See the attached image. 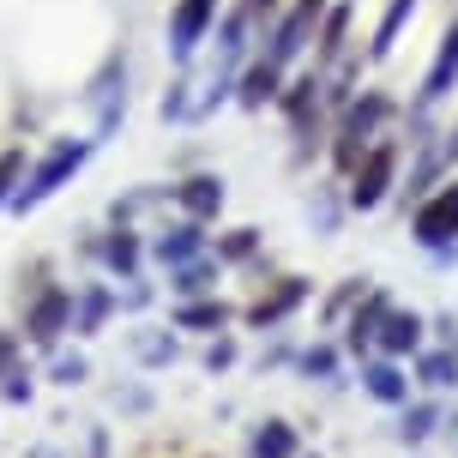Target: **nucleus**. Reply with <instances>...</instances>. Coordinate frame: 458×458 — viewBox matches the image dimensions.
I'll use <instances>...</instances> for the list:
<instances>
[{
    "label": "nucleus",
    "instance_id": "f257e3e1",
    "mask_svg": "<svg viewBox=\"0 0 458 458\" xmlns=\"http://www.w3.org/2000/svg\"><path fill=\"white\" fill-rule=\"evenodd\" d=\"M91 145H97V139H55V145H48V157L19 182V193H13V211H37L43 199H55V193H61V187H67L72 175L85 169Z\"/></svg>",
    "mask_w": 458,
    "mask_h": 458
},
{
    "label": "nucleus",
    "instance_id": "f03ea898",
    "mask_svg": "<svg viewBox=\"0 0 458 458\" xmlns=\"http://www.w3.org/2000/svg\"><path fill=\"white\" fill-rule=\"evenodd\" d=\"M314 24H320V0H296L284 19H277V30L266 37V48H259V61H272L277 72L296 61L301 48H308V37H314Z\"/></svg>",
    "mask_w": 458,
    "mask_h": 458
},
{
    "label": "nucleus",
    "instance_id": "7ed1b4c3",
    "mask_svg": "<svg viewBox=\"0 0 458 458\" xmlns=\"http://www.w3.org/2000/svg\"><path fill=\"white\" fill-rule=\"evenodd\" d=\"M211 24H217V0H175V13H169V61H193L199 43L211 37Z\"/></svg>",
    "mask_w": 458,
    "mask_h": 458
},
{
    "label": "nucleus",
    "instance_id": "20e7f679",
    "mask_svg": "<svg viewBox=\"0 0 458 458\" xmlns=\"http://www.w3.org/2000/svg\"><path fill=\"white\" fill-rule=\"evenodd\" d=\"M392 169H398V151H392V145H374V151L356 163L350 206H356V211H374V206H380V199H386V187H392Z\"/></svg>",
    "mask_w": 458,
    "mask_h": 458
},
{
    "label": "nucleus",
    "instance_id": "39448f33",
    "mask_svg": "<svg viewBox=\"0 0 458 458\" xmlns=\"http://www.w3.org/2000/svg\"><path fill=\"white\" fill-rule=\"evenodd\" d=\"M458 235V182L428 193L422 206H416V242H428V248H446Z\"/></svg>",
    "mask_w": 458,
    "mask_h": 458
},
{
    "label": "nucleus",
    "instance_id": "423d86ee",
    "mask_svg": "<svg viewBox=\"0 0 458 458\" xmlns=\"http://www.w3.org/2000/svg\"><path fill=\"white\" fill-rule=\"evenodd\" d=\"M72 326V290H43L24 314V338L30 344H55Z\"/></svg>",
    "mask_w": 458,
    "mask_h": 458
},
{
    "label": "nucleus",
    "instance_id": "0eeeda50",
    "mask_svg": "<svg viewBox=\"0 0 458 458\" xmlns=\"http://www.w3.org/2000/svg\"><path fill=\"white\" fill-rule=\"evenodd\" d=\"M175 206H182L193 224H211V217L224 211V182H217V175H193V182L175 187Z\"/></svg>",
    "mask_w": 458,
    "mask_h": 458
},
{
    "label": "nucleus",
    "instance_id": "6e6552de",
    "mask_svg": "<svg viewBox=\"0 0 458 458\" xmlns=\"http://www.w3.org/2000/svg\"><path fill=\"white\" fill-rule=\"evenodd\" d=\"M453 85H458V24L440 37V55H435V67H428V79H422V103L453 97Z\"/></svg>",
    "mask_w": 458,
    "mask_h": 458
},
{
    "label": "nucleus",
    "instance_id": "1a4fd4ad",
    "mask_svg": "<svg viewBox=\"0 0 458 458\" xmlns=\"http://www.w3.org/2000/svg\"><path fill=\"white\" fill-rule=\"evenodd\" d=\"M199 253H206V235H199V224H193V217L157 235V259L169 266V272H175V266H187V259H199Z\"/></svg>",
    "mask_w": 458,
    "mask_h": 458
},
{
    "label": "nucleus",
    "instance_id": "9d476101",
    "mask_svg": "<svg viewBox=\"0 0 458 458\" xmlns=\"http://www.w3.org/2000/svg\"><path fill=\"white\" fill-rule=\"evenodd\" d=\"M380 114H386V97H368V103H356V109H350V121H344V145H338L344 163H356V145L380 127Z\"/></svg>",
    "mask_w": 458,
    "mask_h": 458
},
{
    "label": "nucleus",
    "instance_id": "9b49d317",
    "mask_svg": "<svg viewBox=\"0 0 458 458\" xmlns=\"http://www.w3.org/2000/svg\"><path fill=\"white\" fill-rule=\"evenodd\" d=\"M416 338H422V320L404 314V308H386V320H380V338H374V344H380L386 356H411Z\"/></svg>",
    "mask_w": 458,
    "mask_h": 458
},
{
    "label": "nucleus",
    "instance_id": "f8f14e48",
    "mask_svg": "<svg viewBox=\"0 0 458 458\" xmlns=\"http://www.w3.org/2000/svg\"><path fill=\"white\" fill-rule=\"evenodd\" d=\"M301 296H308V290H301V277H284V290H277V296H266V301H253V308H248V320L253 326H277Z\"/></svg>",
    "mask_w": 458,
    "mask_h": 458
},
{
    "label": "nucleus",
    "instance_id": "ddd939ff",
    "mask_svg": "<svg viewBox=\"0 0 458 458\" xmlns=\"http://www.w3.org/2000/svg\"><path fill=\"white\" fill-rule=\"evenodd\" d=\"M277 79H284V72H277L272 61H253V67L242 72V103H248V109H266L277 97Z\"/></svg>",
    "mask_w": 458,
    "mask_h": 458
},
{
    "label": "nucleus",
    "instance_id": "4468645a",
    "mask_svg": "<svg viewBox=\"0 0 458 458\" xmlns=\"http://www.w3.org/2000/svg\"><path fill=\"white\" fill-rule=\"evenodd\" d=\"M362 380H368V392H374L380 404H404V398H411V380H404V374H398L392 362H374Z\"/></svg>",
    "mask_w": 458,
    "mask_h": 458
},
{
    "label": "nucleus",
    "instance_id": "2eb2a0df",
    "mask_svg": "<svg viewBox=\"0 0 458 458\" xmlns=\"http://www.w3.org/2000/svg\"><path fill=\"white\" fill-rule=\"evenodd\" d=\"M416 13V0H392L386 19H380V30H374V43H368V55L380 61V55H392V43H398V30H404V19Z\"/></svg>",
    "mask_w": 458,
    "mask_h": 458
},
{
    "label": "nucleus",
    "instance_id": "dca6fc26",
    "mask_svg": "<svg viewBox=\"0 0 458 458\" xmlns=\"http://www.w3.org/2000/svg\"><path fill=\"white\" fill-rule=\"evenodd\" d=\"M253 458H296V428L290 422H266L253 435Z\"/></svg>",
    "mask_w": 458,
    "mask_h": 458
},
{
    "label": "nucleus",
    "instance_id": "f3484780",
    "mask_svg": "<svg viewBox=\"0 0 458 458\" xmlns=\"http://www.w3.org/2000/svg\"><path fill=\"white\" fill-rule=\"evenodd\" d=\"M386 308H392L386 296H368V308L356 314V320H350V344H356V350H368V344L380 338V320H386Z\"/></svg>",
    "mask_w": 458,
    "mask_h": 458
},
{
    "label": "nucleus",
    "instance_id": "a211bd4d",
    "mask_svg": "<svg viewBox=\"0 0 458 458\" xmlns=\"http://www.w3.org/2000/svg\"><path fill=\"white\" fill-rule=\"evenodd\" d=\"M229 308L224 301H187V308H175V326H187V332H211V326H224Z\"/></svg>",
    "mask_w": 458,
    "mask_h": 458
},
{
    "label": "nucleus",
    "instance_id": "6ab92c4d",
    "mask_svg": "<svg viewBox=\"0 0 458 458\" xmlns=\"http://www.w3.org/2000/svg\"><path fill=\"white\" fill-rule=\"evenodd\" d=\"M211 272H217V266H211L206 253H199V259H187V266H175V296H199V290L211 284Z\"/></svg>",
    "mask_w": 458,
    "mask_h": 458
},
{
    "label": "nucleus",
    "instance_id": "aec40b11",
    "mask_svg": "<svg viewBox=\"0 0 458 458\" xmlns=\"http://www.w3.org/2000/svg\"><path fill=\"white\" fill-rule=\"evenodd\" d=\"M103 259H109L114 272H127V277H133V266H139V242L127 235V229H114V235H109V248H103Z\"/></svg>",
    "mask_w": 458,
    "mask_h": 458
},
{
    "label": "nucleus",
    "instance_id": "412c9836",
    "mask_svg": "<svg viewBox=\"0 0 458 458\" xmlns=\"http://www.w3.org/2000/svg\"><path fill=\"white\" fill-rule=\"evenodd\" d=\"M19 182H24V151H0V206H13Z\"/></svg>",
    "mask_w": 458,
    "mask_h": 458
},
{
    "label": "nucleus",
    "instance_id": "4be33fe9",
    "mask_svg": "<svg viewBox=\"0 0 458 458\" xmlns=\"http://www.w3.org/2000/svg\"><path fill=\"white\" fill-rule=\"evenodd\" d=\"M453 374H458L453 356H428V362H422V380H428V386H453Z\"/></svg>",
    "mask_w": 458,
    "mask_h": 458
},
{
    "label": "nucleus",
    "instance_id": "5701e85b",
    "mask_svg": "<svg viewBox=\"0 0 458 458\" xmlns=\"http://www.w3.org/2000/svg\"><path fill=\"white\" fill-rule=\"evenodd\" d=\"M55 380H61V386H79V380H85V356H61V362H55Z\"/></svg>",
    "mask_w": 458,
    "mask_h": 458
},
{
    "label": "nucleus",
    "instance_id": "b1692460",
    "mask_svg": "<svg viewBox=\"0 0 458 458\" xmlns=\"http://www.w3.org/2000/svg\"><path fill=\"white\" fill-rule=\"evenodd\" d=\"M428 422H435V411L422 404V411H411V416H404V428H398V435H404V440H422V435H428Z\"/></svg>",
    "mask_w": 458,
    "mask_h": 458
},
{
    "label": "nucleus",
    "instance_id": "393cba45",
    "mask_svg": "<svg viewBox=\"0 0 458 458\" xmlns=\"http://www.w3.org/2000/svg\"><path fill=\"white\" fill-rule=\"evenodd\" d=\"M19 368V344H13V332H0V380Z\"/></svg>",
    "mask_w": 458,
    "mask_h": 458
},
{
    "label": "nucleus",
    "instance_id": "a878e982",
    "mask_svg": "<svg viewBox=\"0 0 458 458\" xmlns=\"http://www.w3.org/2000/svg\"><path fill=\"white\" fill-rule=\"evenodd\" d=\"M229 259H242V253H253V229H235V235H229Z\"/></svg>",
    "mask_w": 458,
    "mask_h": 458
},
{
    "label": "nucleus",
    "instance_id": "bb28decb",
    "mask_svg": "<svg viewBox=\"0 0 458 458\" xmlns=\"http://www.w3.org/2000/svg\"><path fill=\"white\" fill-rule=\"evenodd\" d=\"M338 43H344V13H332V19H326V43H320V48H326V55H332V48H338Z\"/></svg>",
    "mask_w": 458,
    "mask_h": 458
}]
</instances>
